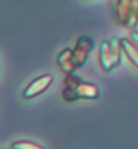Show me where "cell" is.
<instances>
[{
  "label": "cell",
  "mask_w": 138,
  "mask_h": 149,
  "mask_svg": "<svg viewBox=\"0 0 138 149\" xmlns=\"http://www.w3.org/2000/svg\"><path fill=\"white\" fill-rule=\"evenodd\" d=\"M100 95L99 87L92 82H87L73 73L66 74L62 82L61 98L65 102L71 103L78 99H98Z\"/></svg>",
  "instance_id": "obj_2"
},
{
  "label": "cell",
  "mask_w": 138,
  "mask_h": 149,
  "mask_svg": "<svg viewBox=\"0 0 138 149\" xmlns=\"http://www.w3.org/2000/svg\"><path fill=\"white\" fill-rule=\"evenodd\" d=\"M94 48V40L89 36H81L72 48H65L56 56V64L65 74H71L82 67Z\"/></svg>",
  "instance_id": "obj_1"
},
{
  "label": "cell",
  "mask_w": 138,
  "mask_h": 149,
  "mask_svg": "<svg viewBox=\"0 0 138 149\" xmlns=\"http://www.w3.org/2000/svg\"><path fill=\"white\" fill-rule=\"evenodd\" d=\"M53 83V76L52 74H42V76L36 77L26 86V88L22 92V97L24 99H32L40 95L42 93H44L50 84Z\"/></svg>",
  "instance_id": "obj_5"
},
{
  "label": "cell",
  "mask_w": 138,
  "mask_h": 149,
  "mask_svg": "<svg viewBox=\"0 0 138 149\" xmlns=\"http://www.w3.org/2000/svg\"><path fill=\"white\" fill-rule=\"evenodd\" d=\"M131 42L133 43V44L137 47V49H138V31L137 29H132L130 32V38H128Z\"/></svg>",
  "instance_id": "obj_8"
},
{
  "label": "cell",
  "mask_w": 138,
  "mask_h": 149,
  "mask_svg": "<svg viewBox=\"0 0 138 149\" xmlns=\"http://www.w3.org/2000/svg\"><path fill=\"white\" fill-rule=\"evenodd\" d=\"M115 18L122 27L135 29L138 24V0H116Z\"/></svg>",
  "instance_id": "obj_4"
},
{
  "label": "cell",
  "mask_w": 138,
  "mask_h": 149,
  "mask_svg": "<svg viewBox=\"0 0 138 149\" xmlns=\"http://www.w3.org/2000/svg\"><path fill=\"white\" fill-rule=\"evenodd\" d=\"M10 149H11V148H10Z\"/></svg>",
  "instance_id": "obj_9"
},
{
  "label": "cell",
  "mask_w": 138,
  "mask_h": 149,
  "mask_svg": "<svg viewBox=\"0 0 138 149\" xmlns=\"http://www.w3.org/2000/svg\"><path fill=\"white\" fill-rule=\"evenodd\" d=\"M122 48L121 39L112 37L110 39H105L99 44L98 49V63L104 72H110L118 66L121 61Z\"/></svg>",
  "instance_id": "obj_3"
},
{
  "label": "cell",
  "mask_w": 138,
  "mask_h": 149,
  "mask_svg": "<svg viewBox=\"0 0 138 149\" xmlns=\"http://www.w3.org/2000/svg\"><path fill=\"white\" fill-rule=\"evenodd\" d=\"M10 148L11 149H45L43 146L37 144V143H34V142H31V141H17V142H14Z\"/></svg>",
  "instance_id": "obj_7"
},
{
  "label": "cell",
  "mask_w": 138,
  "mask_h": 149,
  "mask_svg": "<svg viewBox=\"0 0 138 149\" xmlns=\"http://www.w3.org/2000/svg\"><path fill=\"white\" fill-rule=\"evenodd\" d=\"M121 48L122 53L126 58L138 69V49L132 42L127 38H121Z\"/></svg>",
  "instance_id": "obj_6"
}]
</instances>
